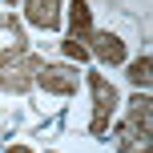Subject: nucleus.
Returning <instances> with one entry per match:
<instances>
[{
    "mask_svg": "<svg viewBox=\"0 0 153 153\" xmlns=\"http://www.w3.org/2000/svg\"><path fill=\"white\" fill-rule=\"evenodd\" d=\"M149 121H153L149 97H133L129 113H125V125L117 129V141H121L125 153H149Z\"/></svg>",
    "mask_w": 153,
    "mask_h": 153,
    "instance_id": "obj_1",
    "label": "nucleus"
},
{
    "mask_svg": "<svg viewBox=\"0 0 153 153\" xmlns=\"http://www.w3.org/2000/svg\"><path fill=\"white\" fill-rule=\"evenodd\" d=\"M149 73H153V61H149V56H141V61L129 65V81L137 85V89H149V81H153Z\"/></svg>",
    "mask_w": 153,
    "mask_h": 153,
    "instance_id": "obj_9",
    "label": "nucleus"
},
{
    "mask_svg": "<svg viewBox=\"0 0 153 153\" xmlns=\"http://www.w3.org/2000/svg\"><path fill=\"white\" fill-rule=\"evenodd\" d=\"M89 56H97V61H105V65H121L125 61V45H121V36H113V32H89Z\"/></svg>",
    "mask_w": 153,
    "mask_h": 153,
    "instance_id": "obj_6",
    "label": "nucleus"
},
{
    "mask_svg": "<svg viewBox=\"0 0 153 153\" xmlns=\"http://www.w3.org/2000/svg\"><path fill=\"white\" fill-rule=\"evenodd\" d=\"M89 89H93V133H105L109 129V117L117 109V89L105 81L101 73H89Z\"/></svg>",
    "mask_w": 153,
    "mask_h": 153,
    "instance_id": "obj_2",
    "label": "nucleus"
},
{
    "mask_svg": "<svg viewBox=\"0 0 153 153\" xmlns=\"http://www.w3.org/2000/svg\"><path fill=\"white\" fill-rule=\"evenodd\" d=\"M24 12L36 28H56L61 24V0H24Z\"/></svg>",
    "mask_w": 153,
    "mask_h": 153,
    "instance_id": "obj_7",
    "label": "nucleus"
},
{
    "mask_svg": "<svg viewBox=\"0 0 153 153\" xmlns=\"http://www.w3.org/2000/svg\"><path fill=\"white\" fill-rule=\"evenodd\" d=\"M69 24H73V36H76V32L89 36V32H93V12H89L85 0H73V4H69Z\"/></svg>",
    "mask_w": 153,
    "mask_h": 153,
    "instance_id": "obj_8",
    "label": "nucleus"
},
{
    "mask_svg": "<svg viewBox=\"0 0 153 153\" xmlns=\"http://www.w3.org/2000/svg\"><path fill=\"white\" fill-rule=\"evenodd\" d=\"M8 153H32L28 145H8Z\"/></svg>",
    "mask_w": 153,
    "mask_h": 153,
    "instance_id": "obj_11",
    "label": "nucleus"
},
{
    "mask_svg": "<svg viewBox=\"0 0 153 153\" xmlns=\"http://www.w3.org/2000/svg\"><path fill=\"white\" fill-rule=\"evenodd\" d=\"M36 69H40V56H32V53H24V56H16V61L0 65V89H8V93H28Z\"/></svg>",
    "mask_w": 153,
    "mask_h": 153,
    "instance_id": "obj_3",
    "label": "nucleus"
},
{
    "mask_svg": "<svg viewBox=\"0 0 153 153\" xmlns=\"http://www.w3.org/2000/svg\"><path fill=\"white\" fill-rule=\"evenodd\" d=\"M8 4H16V0H8Z\"/></svg>",
    "mask_w": 153,
    "mask_h": 153,
    "instance_id": "obj_12",
    "label": "nucleus"
},
{
    "mask_svg": "<svg viewBox=\"0 0 153 153\" xmlns=\"http://www.w3.org/2000/svg\"><path fill=\"white\" fill-rule=\"evenodd\" d=\"M24 53H28V40H24L20 24H16L12 16H4V20H0V65L16 61V56H24Z\"/></svg>",
    "mask_w": 153,
    "mask_h": 153,
    "instance_id": "obj_5",
    "label": "nucleus"
},
{
    "mask_svg": "<svg viewBox=\"0 0 153 153\" xmlns=\"http://www.w3.org/2000/svg\"><path fill=\"white\" fill-rule=\"evenodd\" d=\"M32 85H40L45 93H56V97H73L76 85H81V76H76L73 69H65V65H45V61H40Z\"/></svg>",
    "mask_w": 153,
    "mask_h": 153,
    "instance_id": "obj_4",
    "label": "nucleus"
},
{
    "mask_svg": "<svg viewBox=\"0 0 153 153\" xmlns=\"http://www.w3.org/2000/svg\"><path fill=\"white\" fill-rule=\"evenodd\" d=\"M61 48H65V56H73V61H89V45H85L81 36H69Z\"/></svg>",
    "mask_w": 153,
    "mask_h": 153,
    "instance_id": "obj_10",
    "label": "nucleus"
}]
</instances>
